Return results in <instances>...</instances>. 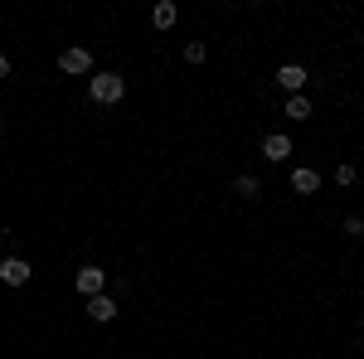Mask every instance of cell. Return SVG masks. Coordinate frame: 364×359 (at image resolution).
Returning a JSON list of instances; mask_svg holds the SVG:
<instances>
[{
  "instance_id": "1",
  "label": "cell",
  "mask_w": 364,
  "mask_h": 359,
  "mask_svg": "<svg viewBox=\"0 0 364 359\" xmlns=\"http://www.w3.org/2000/svg\"><path fill=\"white\" fill-rule=\"evenodd\" d=\"M87 97H92L97 107H117V102L127 97V78L112 73V68H92V78H87Z\"/></svg>"
},
{
  "instance_id": "2",
  "label": "cell",
  "mask_w": 364,
  "mask_h": 359,
  "mask_svg": "<svg viewBox=\"0 0 364 359\" xmlns=\"http://www.w3.org/2000/svg\"><path fill=\"white\" fill-rule=\"evenodd\" d=\"M73 282H78V296H87V301L107 291V272H102L97 262H87V267H78V277H73Z\"/></svg>"
},
{
  "instance_id": "3",
  "label": "cell",
  "mask_w": 364,
  "mask_h": 359,
  "mask_svg": "<svg viewBox=\"0 0 364 359\" xmlns=\"http://www.w3.org/2000/svg\"><path fill=\"white\" fill-rule=\"evenodd\" d=\"M306 83H311V73L301 68V63H282V68H277V87L287 92V97H296V92H306Z\"/></svg>"
},
{
  "instance_id": "4",
  "label": "cell",
  "mask_w": 364,
  "mask_h": 359,
  "mask_svg": "<svg viewBox=\"0 0 364 359\" xmlns=\"http://www.w3.org/2000/svg\"><path fill=\"white\" fill-rule=\"evenodd\" d=\"M58 68H63V73H87V78H92V54H87L83 44H78V49H63V54H58Z\"/></svg>"
},
{
  "instance_id": "5",
  "label": "cell",
  "mask_w": 364,
  "mask_h": 359,
  "mask_svg": "<svg viewBox=\"0 0 364 359\" xmlns=\"http://www.w3.org/2000/svg\"><path fill=\"white\" fill-rule=\"evenodd\" d=\"M0 282H5V286H25L29 282V262L25 257H0Z\"/></svg>"
},
{
  "instance_id": "6",
  "label": "cell",
  "mask_w": 364,
  "mask_h": 359,
  "mask_svg": "<svg viewBox=\"0 0 364 359\" xmlns=\"http://www.w3.org/2000/svg\"><path fill=\"white\" fill-rule=\"evenodd\" d=\"M262 156H267L272 166L287 161V156H291V136H287V132H267V136H262Z\"/></svg>"
},
{
  "instance_id": "7",
  "label": "cell",
  "mask_w": 364,
  "mask_h": 359,
  "mask_svg": "<svg viewBox=\"0 0 364 359\" xmlns=\"http://www.w3.org/2000/svg\"><path fill=\"white\" fill-rule=\"evenodd\" d=\"M87 316H92L97 326H107V321H117V301L102 291V296H92V301H87Z\"/></svg>"
},
{
  "instance_id": "8",
  "label": "cell",
  "mask_w": 364,
  "mask_h": 359,
  "mask_svg": "<svg viewBox=\"0 0 364 359\" xmlns=\"http://www.w3.org/2000/svg\"><path fill=\"white\" fill-rule=\"evenodd\" d=\"M291 190H296V194H316V190H321V175H316L311 166H296V170H291Z\"/></svg>"
},
{
  "instance_id": "9",
  "label": "cell",
  "mask_w": 364,
  "mask_h": 359,
  "mask_svg": "<svg viewBox=\"0 0 364 359\" xmlns=\"http://www.w3.org/2000/svg\"><path fill=\"white\" fill-rule=\"evenodd\" d=\"M175 20H180L175 0H156V10H151V25H156V29H175Z\"/></svg>"
},
{
  "instance_id": "10",
  "label": "cell",
  "mask_w": 364,
  "mask_h": 359,
  "mask_svg": "<svg viewBox=\"0 0 364 359\" xmlns=\"http://www.w3.org/2000/svg\"><path fill=\"white\" fill-rule=\"evenodd\" d=\"M233 194L248 199V204H257V199H262V180H257V175H238V180H233Z\"/></svg>"
},
{
  "instance_id": "11",
  "label": "cell",
  "mask_w": 364,
  "mask_h": 359,
  "mask_svg": "<svg viewBox=\"0 0 364 359\" xmlns=\"http://www.w3.org/2000/svg\"><path fill=\"white\" fill-rule=\"evenodd\" d=\"M282 112H287L291 122H311V97H306V92H296V97L282 102Z\"/></svg>"
},
{
  "instance_id": "12",
  "label": "cell",
  "mask_w": 364,
  "mask_h": 359,
  "mask_svg": "<svg viewBox=\"0 0 364 359\" xmlns=\"http://www.w3.org/2000/svg\"><path fill=\"white\" fill-rule=\"evenodd\" d=\"M204 58H209V49H204L199 39H190V44H185V63H190V68H199Z\"/></svg>"
},
{
  "instance_id": "13",
  "label": "cell",
  "mask_w": 364,
  "mask_h": 359,
  "mask_svg": "<svg viewBox=\"0 0 364 359\" xmlns=\"http://www.w3.org/2000/svg\"><path fill=\"white\" fill-rule=\"evenodd\" d=\"M345 233H350V238H364V219H360V214L345 219Z\"/></svg>"
},
{
  "instance_id": "14",
  "label": "cell",
  "mask_w": 364,
  "mask_h": 359,
  "mask_svg": "<svg viewBox=\"0 0 364 359\" xmlns=\"http://www.w3.org/2000/svg\"><path fill=\"white\" fill-rule=\"evenodd\" d=\"M336 180H340V185H355V166H350V161H345V166H336Z\"/></svg>"
},
{
  "instance_id": "15",
  "label": "cell",
  "mask_w": 364,
  "mask_h": 359,
  "mask_svg": "<svg viewBox=\"0 0 364 359\" xmlns=\"http://www.w3.org/2000/svg\"><path fill=\"white\" fill-rule=\"evenodd\" d=\"M5 78H10V58L0 54V83H5Z\"/></svg>"
},
{
  "instance_id": "16",
  "label": "cell",
  "mask_w": 364,
  "mask_h": 359,
  "mask_svg": "<svg viewBox=\"0 0 364 359\" xmlns=\"http://www.w3.org/2000/svg\"><path fill=\"white\" fill-rule=\"evenodd\" d=\"M360 321H364V311H360Z\"/></svg>"
}]
</instances>
